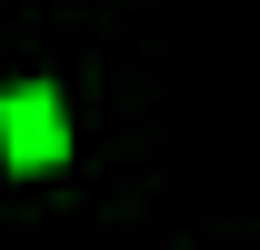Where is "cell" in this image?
I'll return each instance as SVG.
<instances>
[{
	"label": "cell",
	"instance_id": "cell-1",
	"mask_svg": "<svg viewBox=\"0 0 260 250\" xmlns=\"http://www.w3.org/2000/svg\"><path fill=\"white\" fill-rule=\"evenodd\" d=\"M0 150L20 160V170H50V160L70 150L60 100H50V90H10V100H0Z\"/></svg>",
	"mask_w": 260,
	"mask_h": 250
}]
</instances>
